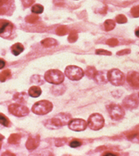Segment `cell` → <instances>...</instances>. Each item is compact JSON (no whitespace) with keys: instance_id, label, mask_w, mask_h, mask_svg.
<instances>
[{"instance_id":"10","label":"cell","mask_w":139,"mask_h":156,"mask_svg":"<svg viewBox=\"0 0 139 156\" xmlns=\"http://www.w3.org/2000/svg\"><path fill=\"white\" fill-rule=\"evenodd\" d=\"M87 123L83 119L75 118L69 121V128L73 131H80L86 129Z\"/></svg>"},{"instance_id":"20","label":"cell","mask_w":139,"mask_h":156,"mask_svg":"<svg viewBox=\"0 0 139 156\" xmlns=\"http://www.w3.org/2000/svg\"><path fill=\"white\" fill-rule=\"evenodd\" d=\"M20 140V135L18 134H12L9 136L8 142L10 144H17Z\"/></svg>"},{"instance_id":"35","label":"cell","mask_w":139,"mask_h":156,"mask_svg":"<svg viewBox=\"0 0 139 156\" xmlns=\"http://www.w3.org/2000/svg\"><path fill=\"white\" fill-rule=\"evenodd\" d=\"M5 64H6L5 61H4V59H2V58H0V69L4 67Z\"/></svg>"},{"instance_id":"27","label":"cell","mask_w":139,"mask_h":156,"mask_svg":"<svg viewBox=\"0 0 139 156\" xmlns=\"http://www.w3.org/2000/svg\"><path fill=\"white\" fill-rule=\"evenodd\" d=\"M0 124L4 126H8L9 124V118L1 113H0Z\"/></svg>"},{"instance_id":"34","label":"cell","mask_w":139,"mask_h":156,"mask_svg":"<svg viewBox=\"0 0 139 156\" xmlns=\"http://www.w3.org/2000/svg\"><path fill=\"white\" fill-rule=\"evenodd\" d=\"M65 142V140L64 141V139H59L58 140H56V146H60L64 144V143Z\"/></svg>"},{"instance_id":"37","label":"cell","mask_w":139,"mask_h":156,"mask_svg":"<svg viewBox=\"0 0 139 156\" xmlns=\"http://www.w3.org/2000/svg\"><path fill=\"white\" fill-rule=\"evenodd\" d=\"M14 155V154H12V153H11V152H9V151H7V152H4V153H3L2 154V155Z\"/></svg>"},{"instance_id":"13","label":"cell","mask_w":139,"mask_h":156,"mask_svg":"<svg viewBox=\"0 0 139 156\" xmlns=\"http://www.w3.org/2000/svg\"><path fill=\"white\" fill-rule=\"evenodd\" d=\"M40 142L39 136L37 135L36 136H29L28 140L26 142V147L29 150H33L37 148Z\"/></svg>"},{"instance_id":"19","label":"cell","mask_w":139,"mask_h":156,"mask_svg":"<svg viewBox=\"0 0 139 156\" xmlns=\"http://www.w3.org/2000/svg\"><path fill=\"white\" fill-rule=\"evenodd\" d=\"M115 27V22L112 20H106L104 22V28L106 31L113 30Z\"/></svg>"},{"instance_id":"16","label":"cell","mask_w":139,"mask_h":156,"mask_svg":"<svg viewBox=\"0 0 139 156\" xmlns=\"http://www.w3.org/2000/svg\"><path fill=\"white\" fill-rule=\"evenodd\" d=\"M28 94L30 96L37 98L41 95V89L39 87H37V86H33V87H30V89L28 90Z\"/></svg>"},{"instance_id":"12","label":"cell","mask_w":139,"mask_h":156,"mask_svg":"<svg viewBox=\"0 0 139 156\" xmlns=\"http://www.w3.org/2000/svg\"><path fill=\"white\" fill-rule=\"evenodd\" d=\"M127 82L134 88H139V73L131 72L127 75Z\"/></svg>"},{"instance_id":"26","label":"cell","mask_w":139,"mask_h":156,"mask_svg":"<svg viewBox=\"0 0 139 156\" xmlns=\"http://www.w3.org/2000/svg\"><path fill=\"white\" fill-rule=\"evenodd\" d=\"M38 20V16L36 15L35 14H33L28 16V17L25 18V21H26L27 22H28V23L33 24L35 23Z\"/></svg>"},{"instance_id":"23","label":"cell","mask_w":139,"mask_h":156,"mask_svg":"<svg viewBox=\"0 0 139 156\" xmlns=\"http://www.w3.org/2000/svg\"><path fill=\"white\" fill-rule=\"evenodd\" d=\"M77 38H78V35H77V32L75 30H72L69 34L68 41L70 43H74L77 40Z\"/></svg>"},{"instance_id":"39","label":"cell","mask_w":139,"mask_h":156,"mask_svg":"<svg viewBox=\"0 0 139 156\" xmlns=\"http://www.w3.org/2000/svg\"><path fill=\"white\" fill-rule=\"evenodd\" d=\"M3 139H4V136L1 135V134H0V140H2Z\"/></svg>"},{"instance_id":"14","label":"cell","mask_w":139,"mask_h":156,"mask_svg":"<svg viewBox=\"0 0 139 156\" xmlns=\"http://www.w3.org/2000/svg\"><path fill=\"white\" fill-rule=\"evenodd\" d=\"M10 4L11 0H0V14H5Z\"/></svg>"},{"instance_id":"6","label":"cell","mask_w":139,"mask_h":156,"mask_svg":"<svg viewBox=\"0 0 139 156\" xmlns=\"http://www.w3.org/2000/svg\"><path fill=\"white\" fill-rule=\"evenodd\" d=\"M104 118L101 114L98 113H93L90 115L88 119V126L91 129L98 130L104 126Z\"/></svg>"},{"instance_id":"9","label":"cell","mask_w":139,"mask_h":156,"mask_svg":"<svg viewBox=\"0 0 139 156\" xmlns=\"http://www.w3.org/2000/svg\"><path fill=\"white\" fill-rule=\"evenodd\" d=\"M13 25L9 21L0 20V35L3 38H7L12 33Z\"/></svg>"},{"instance_id":"41","label":"cell","mask_w":139,"mask_h":156,"mask_svg":"<svg viewBox=\"0 0 139 156\" xmlns=\"http://www.w3.org/2000/svg\"><path fill=\"white\" fill-rule=\"evenodd\" d=\"M138 97H139V94H138Z\"/></svg>"},{"instance_id":"33","label":"cell","mask_w":139,"mask_h":156,"mask_svg":"<svg viewBox=\"0 0 139 156\" xmlns=\"http://www.w3.org/2000/svg\"><path fill=\"white\" fill-rule=\"evenodd\" d=\"M130 52V49H124V50H122V51H119L117 53V54L118 55V56H122V55H124V54H127V53H129Z\"/></svg>"},{"instance_id":"8","label":"cell","mask_w":139,"mask_h":156,"mask_svg":"<svg viewBox=\"0 0 139 156\" xmlns=\"http://www.w3.org/2000/svg\"><path fill=\"white\" fill-rule=\"evenodd\" d=\"M9 113L16 116H25L29 113V109L26 106L21 104H11L9 105Z\"/></svg>"},{"instance_id":"28","label":"cell","mask_w":139,"mask_h":156,"mask_svg":"<svg viewBox=\"0 0 139 156\" xmlns=\"http://www.w3.org/2000/svg\"><path fill=\"white\" fill-rule=\"evenodd\" d=\"M127 20L124 14H119V15H117V17H116V22H117V23L123 24L127 22Z\"/></svg>"},{"instance_id":"36","label":"cell","mask_w":139,"mask_h":156,"mask_svg":"<svg viewBox=\"0 0 139 156\" xmlns=\"http://www.w3.org/2000/svg\"><path fill=\"white\" fill-rule=\"evenodd\" d=\"M135 35H136L137 37H138V38H139V27H138V28H137L136 30H135Z\"/></svg>"},{"instance_id":"7","label":"cell","mask_w":139,"mask_h":156,"mask_svg":"<svg viewBox=\"0 0 139 156\" xmlns=\"http://www.w3.org/2000/svg\"><path fill=\"white\" fill-rule=\"evenodd\" d=\"M107 110L111 118L114 120H119L123 118L125 111L120 105L117 104H110L107 106Z\"/></svg>"},{"instance_id":"2","label":"cell","mask_w":139,"mask_h":156,"mask_svg":"<svg viewBox=\"0 0 139 156\" xmlns=\"http://www.w3.org/2000/svg\"><path fill=\"white\" fill-rule=\"evenodd\" d=\"M53 108V104L49 100H40L32 107V111L37 115H45L49 113Z\"/></svg>"},{"instance_id":"31","label":"cell","mask_w":139,"mask_h":156,"mask_svg":"<svg viewBox=\"0 0 139 156\" xmlns=\"http://www.w3.org/2000/svg\"><path fill=\"white\" fill-rule=\"evenodd\" d=\"M96 54L99 55H106V56H111V53L109 52V51H106L104 49H97L96 50Z\"/></svg>"},{"instance_id":"17","label":"cell","mask_w":139,"mask_h":156,"mask_svg":"<svg viewBox=\"0 0 139 156\" xmlns=\"http://www.w3.org/2000/svg\"><path fill=\"white\" fill-rule=\"evenodd\" d=\"M106 77L107 75L105 74L104 72H97L93 79H96V81L98 83H106Z\"/></svg>"},{"instance_id":"25","label":"cell","mask_w":139,"mask_h":156,"mask_svg":"<svg viewBox=\"0 0 139 156\" xmlns=\"http://www.w3.org/2000/svg\"><path fill=\"white\" fill-rule=\"evenodd\" d=\"M67 27L64 25H61L58 27L56 30V32L59 35H64L67 33Z\"/></svg>"},{"instance_id":"21","label":"cell","mask_w":139,"mask_h":156,"mask_svg":"<svg viewBox=\"0 0 139 156\" xmlns=\"http://www.w3.org/2000/svg\"><path fill=\"white\" fill-rule=\"evenodd\" d=\"M11 75V72L9 69H5L0 73V81L4 82L7 78H9Z\"/></svg>"},{"instance_id":"1","label":"cell","mask_w":139,"mask_h":156,"mask_svg":"<svg viewBox=\"0 0 139 156\" xmlns=\"http://www.w3.org/2000/svg\"><path fill=\"white\" fill-rule=\"evenodd\" d=\"M70 118L71 116L70 114L61 113L56 115L54 118L46 121L44 124L46 127L50 128V129H57L64 125L67 124L70 121Z\"/></svg>"},{"instance_id":"15","label":"cell","mask_w":139,"mask_h":156,"mask_svg":"<svg viewBox=\"0 0 139 156\" xmlns=\"http://www.w3.org/2000/svg\"><path fill=\"white\" fill-rule=\"evenodd\" d=\"M24 50L23 46L20 43H16L11 47V51L14 56H18L20 55Z\"/></svg>"},{"instance_id":"3","label":"cell","mask_w":139,"mask_h":156,"mask_svg":"<svg viewBox=\"0 0 139 156\" xmlns=\"http://www.w3.org/2000/svg\"><path fill=\"white\" fill-rule=\"evenodd\" d=\"M45 79L48 82L54 84H59L64 81V75L61 71L57 69H50L45 73Z\"/></svg>"},{"instance_id":"30","label":"cell","mask_w":139,"mask_h":156,"mask_svg":"<svg viewBox=\"0 0 139 156\" xmlns=\"http://www.w3.org/2000/svg\"><path fill=\"white\" fill-rule=\"evenodd\" d=\"M82 144V142L78 139H73L70 142V146L71 147H77Z\"/></svg>"},{"instance_id":"18","label":"cell","mask_w":139,"mask_h":156,"mask_svg":"<svg viewBox=\"0 0 139 156\" xmlns=\"http://www.w3.org/2000/svg\"><path fill=\"white\" fill-rule=\"evenodd\" d=\"M41 43L43 47H45V48H49V47L54 46H56V44H57V42H56V40H55V39L48 38H46V39H44V40H42V41L41 42Z\"/></svg>"},{"instance_id":"24","label":"cell","mask_w":139,"mask_h":156,"mask_svg":"<svg viewBox=\"0 0 139 156\" xmlns=\"http://www.w3.org/2000/svg\"><path fill=\"white\" fill-rule=\"evenodd\" d=\"M31 11L34 13V14H40V13L43 12V6L38 4H35V5L32 6Z\"/></svg>"},{"instance_id":"11","label":"cell","mask_w":139,"mask_h":156,"mask_svg":"<svg viewBox=\"0 0 139 156\" xmlns=\"http://www.w3.org/2000/svg\"><path fill=\"white\" fill-rule=\"evenodd\" d=\"M139 104L138 100L135 95H131L128 97H126L123 100V105L126 108L133 109L138 107Z\"/></svg>"},{"instance_id":"38","label":"cell","mask_w":139,"mask_h":156,"mask_svg":"<svg viewBox=\"0 0 139 156\" xmlns=\"http://www.w3.org/2000/svg\"><path fill=\"white\" fill-rule=\"evenodd\" d=\"M104 155H116V153H112V152H105V153H104Z\"/></svg>"},{"instance_id":"32","label":"cell","mask_w":139,"mask_h":156,"mask_svg":"<svg viewBox=\"0 0 139 156\" xmlns=\"http://www.w3.org/2000/svg\"><path fill=\"white\" fill-rule=\"evenodd\" d=\"M106 44L110 46H115L116 45L118 44V40L116 38H110L107 40L106 41Z\"/></svg>"},{"instance_id":"29","label":"cell","mask_w":139,"mask_h":156,"mask_svg":"<svg viewBox=\"0 0 139 156\" xmlns=\"http://www.w3.org/2000/svg\"><path fill=\"white\" fill-rule=\"evenodd\" d=\"M131 14L134 17H139V5L135 6L132 7L131 9Z\"/></svg>"},{"instance_id":"40","label":"cell","mask_w":139,"mask_h":156,"mask_svg":"<svg viewBox=\"0 0 139 156\" xmlns=\"http://www.w3.org/2000/svg\"><path fill=\"white\" fill-rule=\"evenodd\" d=\"M0 148H1V144H0Z\"/></svg>"},{"instance_id":"4","label":"cell","mask_w":139,"mask_h":156,"mask_svg":"<svg viewBox=\"0 0 139 156\" xmlns=\"http://www.w3.org/2000/svg\"><path fill=\"white\" fill-rule=\"evenodd\" d=\"M64 74L71 80L77 81L83 77L84 72L79 66L70 65V66H67L66 67Z\"/></svg>"},{"instance_id":"5","label":"cell","mask_w":139,"mask_h":156,"mask_svg":"<svg viewBox=\"0 0 139 156\" xmlns=\"http://www.w3.org/2000/svg\"><path fill=\"white\" fill-rule=\"evenodd\" d=\"M107 78L111 84L116 86L122 85L125 80L123 73L117 69H113L108 72Z\"/></svg>"},{"instance_id":"22","label":"cell","mask_w":139,"mask_h":156,"mask_svg":"<svg viewBox=\"0 0 139 156\" xmlns=\"http://www.w3.org/2000/svg\"><path fill=\"white\" fill-rule=\"evenodd\" d=\"M96 72H97V71L96 70L95 67H93V66H88L86 69V75L90 79L94 78Z\"/></svg>"}]
</instances>
